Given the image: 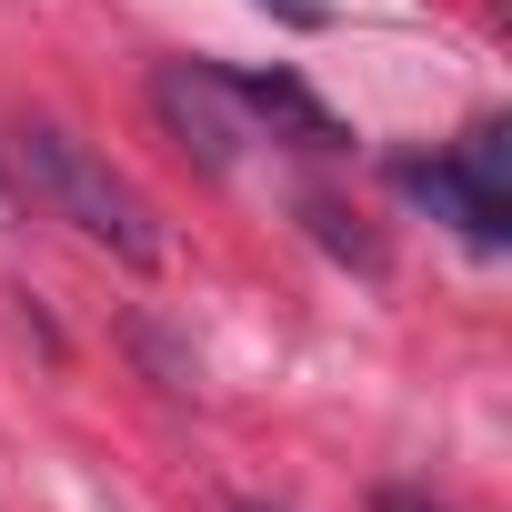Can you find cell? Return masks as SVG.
Wrapping results in <instances>:
<instances>
[{"instance_id": "obj_1", "label": "cell", "mask_w": 512, "mask_h": 512, "mask_svg": "<svg viewBox=\"0 0 512 512\" xmlns=\"http://www.w3.org/2000/svg\"><path fill=\"white\" fill-rule=\"evenodd\" d=\"M0 151H11V171L41 191V211H51V221H71L91 251H111L121 272H161V251H171V241H161L151 201H141V191H131L91 141H71L61 121H21Z\"/></svg>"}, {"instance_id": "obj_2", "label": "cell", "mask_w": 512, "mask_h": 512, "mask_svg": "<svg viewBox=\"0 0 512 512\" xmlns=\"http://www.w3.org/2000/svg\"><path fill=\"white\" fill-rule=\"evenodd\" d=\"M151 111L171 121V141H181L201 171H241L251 111H241V91H231L211 61H161V71H151Z\"/></svg>"}, {"instance_id": "obj_3", "label": "cell", "mask_w": 512, "mask_h": 512, "mask_svg": "<svg viewBox=\"0 0 512 512\" xmlns=\"http://www.w3.org/2000/svg\"><path fill=\"white\" fill-rule=\"evenodd\" d=\"M392 181H402L422 211H442L462 241H482V251H502V241H512V191H502V181H482L472 161H452V151H442V161H422V151H412V161H392Z\"/></svg>"}, {"instance_id": "obj_4", "label": "cell", "mask_w": 512, "mask_h": 512, "mask_svg": "<svg viewBox=\"0 0 512 512\" xmlns=\"http://www.w3.org/2000/svg\"><path fill=\"white\" fill-rule=\"evenodd\" d=\"M231 91H241V111H251V131H292L302 151H352V131L292 81V71H221Z\"/></svg>"}, {"instance_id": "obj_5", "label": "cell", "mask_w": 512, "mask_h": 512, "mask_svg": "<svg viewBox=\"0 0 512 512\" xmlns=\"http://www.w3.org/2000/svg\"><path fill=\"white\" fill-rule=\"evenodd\" d=\"M302 221H312V241H322V251H342L352 272H382V241L362 231V211H352V201H332V191H302Z\"/></svg>"}, {"instance_id": "obj_6", "label": "cell", "mask_w": 512, "mask_h": 512, "mask_svg": "<svg viewBox=\"0 0 512 512\" xmlns=\"http://www.w3.org/2000/svg\"><path fill=\"white\" fill-rule=\"evenodd\" d=\"M262 11H272V21H292V31H322V21H332L322 0H262Z\"/></svg>"}, {"instance_id": "obj_7", "label": "cell", "mask_w": 512, "mask_h": 512, "mask_svg": "<svg viewBox=\"0 0 512 512\" xmlns=\"http://www.w3.org/2000/svg\"><path fill=\"white\" fill-rule=\"evenodd\" d=\"M372 512H442V502H432V492H402V482H392V492H372Z\"/></svg>"}, {"instance_id": "obj_8", "label": "cell", "mask_w": 512, "mask_h": 512, "mask_svg": "<svg viewBox=\"0 0 512 512\" xmlns=\"http://www.w3.org/2000/svg\"><path fill=\"white\" fill-rule=\"evenodd\" d=\"M231 512H272V502H231Z\"/></svg>"}]
</instances>
